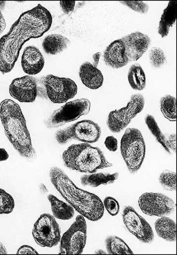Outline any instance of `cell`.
Returning a JSON list of instances; mask_svg holds the SVG:
<instances>
[{
  "instance_id": "obj_16",
  "label": "cell",
  "mask_w": 177,
  "mask_h": 255,
  "mask_svg": "<svg viewBox=\"0 0 177 255\" xmlns=\"http://www.w3.org/2000/svg\"><path fill=\"white\" fill-rule=\"evenodd\" d=\"M101 53L93 56L95 63L92 64L89 61L82 63L79 70V75L84 85L89 89L96 90L101 87L103 83V75L101 70L98 69Z\"/></svg>"
},
{
  "instance_id": "obj_10",
  "label": "cell",
  "mask_w": 177,
  "mask_h": 255,
  "mask_svg": "<svg viewBox=\"0 0 177 255\" xmlns=\"http://www.w3.org/2000/svg\"><path fill=\"white\" fill-rule=\"evenodd\" d=\"M144 106L145 98L143 95H132L127 106L109 114L107 121L109 129L113 133H120L127 128L131 120L141 113Z\"/></svg>"
},
{
  "instance_id": "obj_33",
  "label": "cell",
  "mask_w": 177,
  "mask_h": 255,
  "mask_svg": "<svg viewBox=\"0 0 177 255\" xmlns=\"http://www.w3.org/2000/svg\"><path fill=\"white\" fill-rule=\"evenodd\" d=\"M105 145L107 148L111 152H116L118 149V141H117V138L114 136L107 137L106 139H105Z\"/></svg>"
},
{
  "instance_id": "obj_28",
  "label": "cell",
  "mask_w": 177,
  "mask_h": 255,
  "mask_svg": "<svg viewBox=\"0 0 177 255\" xmlns=\"http://www.w3.org/2000/svg\"><path fill=\"white\" fill-rule=\"evenodd\" d=\"M159 183L165 190L175 191L177 189L176 172L164 170L159 177Z\"/></svg>"
},
{
  "instance_id": "obj_3",
  "label": "cell",
  "mask_w": 177,
  "mask_h": 255,
  "mask_svg": "<svg viewBox=\"0 0 177 255\" xmlns=\"http://www.w3.org/2000/svg\"><path fill=\"white\" fill-rule=\"evenodd\" d=\"M0 119L5 134L15 150L30 162L34 161L37 154L20 106L13 100H3L0 103Z\"/></svg>"
},
{
  "instance_id": "obj_24",
  "label": "cell",
  "mask_w": 177,
  "mask_h": 255,
  "mask_svg": "<svg viewBox=\"0 0 177 255\" xmlns=\"http://www.w3.org/2000/svg\"><path fill=\"white\" fill-rule=\"evenodd\" d=\"M107 251L110 255H132L133 251L122 239L116 236H110L105 240Z\"/></svg>"
},
{
  "instance_id": "obj_36",
  "label": "cell",
  "mask_w": 177,
  "mask_h": 255,
  "mask_svg": "<svg viewBox=\"0 0 177 255\" xmlns=\"http://www.w3.org/2000/svg\"><path fill=\"white\" fill-rule=\"evenodd\" d=\"M6 22H5L4 17H3L1 10H0V34L3 32L5 28H6Z\"/></svg>"
},
{
  "instance_id": "obj_11",
  "label": "cell",
  "mask_w": 177,
  "mask_h": 255,
  "mask_svg": "<svg viewBox=\"0 0 177 255\" xmlns=\"http://www.w3.org/2000/svg\"><path fill=\"white\" fill-rule=\"evenodd\" d=\"M87 241V223L82 215L76 221L60 239L59 254L80 255L83 252Z\"/></svg>"
},
{
  "instance_id": "obj_15",
  "label": "cell",
  "mask_w": 177,
  "mask_h": 255,
  "mask_svg": "<svg viewBox=\"0 0 177 255\" xmlns=\"http://www.w3.org/2000/svg\"><path fill=\"white\" fill-rule=\"evenodd\" d=\"M38 81L31 75L15 79L9 86L10 96L20 103H33L38 96Z\"/></svg>"
},
{
  "instance_id": "obj_39",
  "label": "cell",
  "mask_w": 177,
  "mask_h": 255,
  "mask_svg": "<svg viewBox=\"0 0 177 255\" xmlns=\"http://www.w3.org/2000/svg\"><path fill=\"white\" fill-rule=\"evenodd\" d=\"M95 254H106V252L103 251V250H99V251H96Z\"/></svg>"
},
{
  "instance_id": "obj_7",
  "label": "cell",
  "mask_w": 177,
  "mask_h": 255,
  "mask_svg": "<svg viewBox=\"0 0 177 255\" xmlns=\"http://www.w3.org/2000/svg\"><path fill=\"white\" fill-rule=\"evenodd\" d=\"M120 153L131 174L141 168L145 156V142L140 130L129 128L122 137Z\"/></svg>"
},
{
  "instance_id": "obj_22",
  "label": "cell",
  "mask_w": 177,
  "mask_h": 255,
  "mask_svg": "<svg viewBox=\"0 0 177 255\" xmlns=\"http://www.w3.org/2000/svg\"><path fill=\"white\" fill-rule=\"evenodd\" d=\"M47 198L52 205L54 217L63 221L72 219L75 214V210L72 206L61 201L54 195H48Z\"/></svg>"
},
{
  "instance_id": "obj_6",
  "label": "cell",
  "mask_w": 177,
  "mask_h": 255,
  "mask_svg": "<svg viewBox=\"0 0 177 255\" xmlns=\"http://www.w3.org/2000/svg\"><path fill=\"white\" fill-rule=\"evenodd\" d=\"M78 87L72 80L52 75L41 77L38 81V96H46L55 104L66 103L76 96Z\"/></svg>"
},
{
  "instance_id": "obj_9",
  "label": "cell",
  "mask_w": 177,
  "mask_h": 255,
  "mask_svg": "<svg viewBox=\"0 0 177 255\" xmlns=\"http://www.w3.org/2000/svg\"><path fill=\"white\" fill-rule=\"evenodd\" d=\"M90 108L89 100L83 98L66 103L61 108L54 111L50 117L45 120V126L49 129L64 126L66 123L76 121L82 116L88 114Z\"/></svg>"
},
{
  "instance_id": "obj_25",
  "label": "cell",
  "mask_w": 177,
  "mask_h": 255,
  "mask_svg": "<svg viewBox=\"0 0 177 255\" xmlns=\"http://www.w3.org/2000/svg\"><path fill=\"white\" fill-rule=\"evenodd\" d=\"M145 122L148 126L149 130L151 131L152 135L155 137L157 141L164 147L165 150L170 154H172L171 151L168 148L166 145V142H167V137H166L162 131H161L160 128L158 126L157 121L154 119V116L148 114L145 118Z\"/></svg>"
},
{
  "instance_id": "obj_26",
  "label": "cell",
  "mask_w": 177,
  "mask_h": 255,
  "mask_svg": "<svg viewBox=\"0 0 177 255\" xmlns=\"http://www.w3.org/2000/svg\"><path fill=\"white\" fill-rule=\"evenodd\" d=\"M160 105L161 112L165 118L175 122L177 121L176 98L167 95L161 98Z\"/></svg>"
},
{
  "instance_id": "obj_8",
  "label": "cell",
  "mask_w": 177,
  "mask_h": 255,
  "mask_svg": "<svg viewBox=\"0 0 177 255\" xmlns=\"http://www.w3.org/2000/svg\"><path fill=\"white\" fill-rule=\"evenodd\" d=\"M101 136V127L89 120H84L65 129H59L55 135L56 140L60 145H64L72 140L94 143L99 140Z\"/></svg>"
},
{
  "instance_id": "obj_2",
  "label": "cell",
  "mask_w": 177,
  "mask_h": 255,
  "mask_svg": "<svg viewBox=\"0 0 177 255\" xmlns=\"http://www.w3.org/2000/svg\"><path fill=\"white\" fill-rule=\"evenodd\" d=\"M50 176L56 189L80 215L92 221H98L103 217L104 206L99 196L79 189L58 167L52 168Z\"/></svg>"
},
{
  "instance_id": "obj_18",
  "label": "cell",
  "mask_w": 177,
  "mask_h": 255,
  "mask_svg": "<svg viewBox=\"0 0 177 255\" xmlns=\"http://www.w3.org/2000/svg\"><path fill=\"white\" fill-rule=\"evenodd\" d=\"M70 40L59 34L48 35L44 38L42 47L48 55H57L69 47Z\"/></svg>"
},
{
  "instance_id": "obj_20",
  "label": "cell",
  "mask_w": 177,
  "mask_h": 255,
  "mask_svg": "<svg viewBox=\"0 0 177 255\" xmlns=\"http://www.w3.org/2000/svg\"><path fill=\"white\" fill-rule=\"evenodd\" d=\"M158 236L167 242H175L177 239V225L173 219L163 216L155 222Z\"/></svg>"
},
{
  "instance_id": "obj_12",
  "label": "cell",
  "mask_w": 177,
  "mask_h": 255,
  "mask_svg": "<svg viewBox=\"0 0 177 255\" xmlns=\"http://www.w3.org/2000/svg\"><path fill=\"white\" fill-rule=\"evenodd\" d=\"M32 235L36 244L41 247L52 248L60 242L59 225L55 217L50 214H44L35 223Z\"/></svg>"
},
{
  "instance_id": "obj_13",
  "label": "cell",
  "mask_w": 177,
  "mask_h": 255,
  "mask_svg": "<svg viewBox=\"0 0 177 255\" xmlns=\"http://www.w3.org/2000/svg\"><path fill=\"white\" fill-rule=\"evenodd\" d=\"M138 205L146 215L158 217L170 215L176 207L173 199L159 193H143L138 199Z\"/></svg>"
},
{
  "instance_id": "obj_35",
  "label": "cell",
  "mask_w": 177,
  "mask_h": 255,
  "mask_svg": "<svg viewBox=\"0 0 177 255\" xmlns=\"http://www.w3.org/2000/svg\"><path fill=\"white\" fill-rule=\"evenodd\" d=\"M17 254L18 255H38L36 250L29 246H22L17 251Z\"/></svg>"
},
{
  "instance_id": "obj_29",
  "label": "cell",
  "mask_w": 177,
  "mask_h": 255,
  "mask_svg": "<svg viewBox=\"0 0 177 255\" xmlns=\"http://www.w3.org/2000/svg\"><path fill=\"white\" fill-rule=\"evenodd\" d=\"M15 202L13 197L4 190L0 189V214H8L13 212Z\"/></svg>"
},
{
  "instance_id": "obj_34",
  "label": "cell",
  "mask_w": 177,
  "mask_h": 255,
  "mask_svg": "<svg viewBox=\"0 0 177 255\" xmlns=\"http://www.w3.org/2000/svg\"><path fill=\"white\" fill-rule=\"evenodd\" d=\"M167 147L171 151L172 154L173 152H176V134L170 135L167 138V142H166Z\"/></svg>"
},
{
  "instance_id": "obj_4",
  "label": "cell",
  "mask_w": 177,
  "mask_h": 255,
  "mask_svg": "<svg viewBox=\"0 0 177 255\" xmlns=\"http://www.w3.org/2000/svg\"><path fill=\"white\" fill-rule=\"evenodd\" d=\"M150 44L151 38L148 35L138 31L131 33L107 47L103 53V61L110 68L119 69L140 59Z\"/></svg>"
},
{
  "instance_id": "obj_23",
  "label": "cell",
  "mask_w": 177,
  "mask_h": 255,
  "mask_svg": "<svg viewBox=\"0 0 177 255\" xmlns=\"http://www.w3.org/2000/svg\"><path fill=\"white\" fill-rule=\"evenodd\" d=\"M128 81L131 87L136 91H142L146 86V77L141 65L135 63L128 72Z\"/></svg>"
},
{
  "instance_id": "obj_31",
  "label": "cell",
  "mask_w": 177,
  "mask_h": 255,
  "mask_svg": "<svg viewBox=\"0 0 177 255\" xmlns=\"http://www.w3.org/2000/svg\"><path fill=\"white\" fill-rule=\"evenodd\" d=\"M103 206L111 216H115L118 214L120 211V206L118 202L112 197H107L103 202Z\"/></svg>"
},
{
  "instance_id": "obj_5",
  "label": "cell",
  "mask_w": 177,
  "mask_h": 255,
  "mask_svg": "<svg viewBox=\"0 0 177 255\" xmlns=\"http://www.w3.org/2000/svg\"><path fill=\"white\" fill-rule=\"evenodd\" d=\"M62 160L66 168L85 173H94L113 166L99 147H93L86 142L70 146L63 152Z\"/></svg>"
},
{
  "instance_id": "obj_30",
  "label": "cell",
  "mask_w": 177,
  "mask_h": 255,
  "mask_svg": "<svg viewBox=\"0 0 177 255\" xmlns=\"http://www.w3.org/2000/svg\"><path fill=\"white\" fill-rule=\"evenodd\" d=\"M120 3L125 5V6L129 7L131 10L138 13L142 14L148 13L149 10V6L148 3L144 1H120Z\"/></svg>"
},
{
  "instance_id": "obj_1",
  "label": "cell",
  "mask_w": 177,
  "mask_h": 255,
  "mask_svg": "<svg viewBox=\"0 0 177 255\" xmlns=\"http://www.w3.org/2000/svg\"><path fill=\"white\" fill-rule=\"evenodd\" d=\"M52 22V14L41 4L22 13L0 39V72L10 73L24 44L31 38L43 36L50 29Z\"/></svg>"
},
{
  "instance_id": "obj_14",
  "label": "cell",
  "mask_w": 177,
  "mask_h": 255,
  "mask_svg": "<svg viewBox=\"0 0 177 255\" xmlns=\"http://www.w3.org/2000/svg\"><path fill=\"white\" fill-rule=\"evenodd\" d=\"M122 221L128 231L143 244L154 242L153 230L150 224L131 206H126L122 211Z\"/></svg>"
},
{
  "instance_id": "obj_38",
  "label": "cell",
  "mask_w": 177,
  "mask_h": 255,
  "mask_svg": "<svg viewBox=\"0 0 177 255\" xmlns=\"http://www.w3.org/2000/svg\"><path fill=\"white\" fill-rule=\"evenodd\" d=\"M7 254V251L6 248L4 247V246L0 242V255H5Z\"/></svg>"
},
{
  "instance_id": "obj_21",
  "label": "cell",
  "mask_w": 177,
  "mask_h": 255,
  "mask_svg": "<svg viewBox=\"0 0 177 255\" xmlns=\"http://www.w3.org/2000/svg\"><path fill=\"white\" fill-rule=\"evenodd\" d=\"M177 3L176 1H170L161 17L158 31L162 38L168 36L170 29L176 21Z\"/></svg>"
},
{
  "instance_id": "obj_19",
  "label": "cell",
  "mask_w": 177,
  "mask_h": 255,
  "mask_svg": "<svg viewBox=\"0 0 177 255\" xmlns=\"http://www.w3.org/2000/svg\"><path fill=\"white\" fill-rule=\"evenodd\" d=\"M118 172L111 174L106 172L100 173H91L90 175H82L80 181L84 186H92L98 187L100 185H110L114 184L118 177Z\"/></svg>"
},
{
  "instance_id": "obj_32",
  "label": "cell",
  "mask_w": 177,
  "mask_h": 255,
  "mask_svg": "<svg viewBox=\"0 0 177 255\" xmlns=\"http://www.w3.org/2000/svg\"><path fill=\"white\" fill-rule=\"evenodd\" d=\"M75 5H76V1H60L59 2V6L62 8V11L68 15H71L73 13Z\"/></svg>"
},
{
  "instance_id": "obj_27",
  "label": "cell",
  "mask_w": 177,
  "mask_h": 255,
  "mask_svg": "<svg viewBox=\"0 0 177 255\" xmlns=\"http://www.w3.org/2000/svg\"><path fill=\"white\" fill-rule=\"evenodd\" d=\"M150 64L155 69H160L167 64V59L164 51L159 47H152L149 54Z\"/></svg>"
},
{
  "instance_id": "obj_37",
  "label": "cell",
  "mask_w": 177,
  "mask_h": 255,
  "mask_svg": "<svg viewBox=\"0 0 177 255\" xmlns=\"http://www.w3.org/2000/svg\"><path fill=\"white\" fill-rule=\"evenodd\" d=\"M8 157H9V155H8L6 149L0 148V161H6L8 159Z\"/></svg>"
},
{
  "instance_id": "obj_17",
  "label": "cell",
  "mask_w": 177,
  "mask_h": 255,
  "mask_svg": "<svg viewBox=\"0 0 177 255\" xmlns=\"http://www.w3.org/2000/svg\"><path fill=\"white\" fill-rule=\"evenodd\" d=\"M21 66L24 73L34 76L42 71L45 66V59L36 47L28 46L22 54Z\"/></svg>"
}]
</instances>
